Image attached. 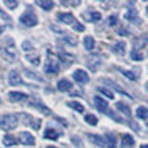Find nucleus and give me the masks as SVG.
<instances>
[{
    "instance_id": "f257e3e1",
    "label": "nucleus",
    "mask_w": 148,
    "mask_h": 148,
    "mask_svg": "<svg viewBox=\"0 0 148 148\" xmlns=\"http://www.w3.org/2000/svg\"><path fill=\"white\" fill-rule=\"evenodd\" d=\"M18 125V116L15 114H7L0 118V129L3 130H14Z\"/></svg>"
},
{
    "instance_id": "f03ea898",
    "label": "nucleus",
    "mask_w": 148,
    "mask_h": 148,
    "mask_svg": "<svg viewBox=\"0 0 148 148\" xmlns=\"http://www.w3.org/2000/svg\"><path fill=\"white\" fill-rule=\"evenodd\" d=\"M56 16L59 18V21L60 22L67 23V25H71L77 32H82V30H84V26L75 21V18H74V15L71 14V12H59Z\"/></svg>"
},
{
    "instance_id": "7ed1b4c3",
    "label": "nucleus",
    "mask_w": 148,
    "mask_h": 148,
    "mask_svg": "<svg viewBox=\"0 0 148 148\" xmlns=\"http://www.w3.org/2000/svg\"><path fill=\"white\" fill-rule=\"evenodd\" d=\"M59 69H60V66H59L58 59L53 55H51V52H48V59L45 62V66H44V71L48 74H56L59 73Z\"/></svg>"
},
{
    "instance_id": "20e7f679",
    "label": "nucleus",
    "mask_w": 148,
    "mask_h": 148,
    "mask_svg": "<svg viewBox=\"0 0 148 148\" xmlns=\"http://www.w3.org/2000/svg\"><path fill=\"white\" fill-rule=\"evenodd\" d=\"M19 21H21V23H23V25L27 27L36 26L37 23H38V19H37L36 14H34L32 10H27L26 12H23V14L19 16Z\"/></svg>"
},
{
    "instance_id": "39448f33",
    "label": "nucleus",
    "mask_w": 148,
    "mask_h": 148,
    "mask_svg": "<svg viewBox=\"0 0 148 148\" xmlns=\"http://www.w3.org/2000/svg\"><path fill=\"white\" fill-rule=\"evenodd\" d=\"M18 140H19V143L23 144V145H34V144H36L34 137H33L29 132H21L18 134Z\"/></svg>"
},
{
    "instance_id": "423d86ee",
    "label": "nucleus",
    "mask_w": 148,
    "mask_h": 148,
    "mask_svg": "<svg viewBox=\"0 0 148 148\" xmlns=\"http://www.w3.org/2000/svg\"><path fill=\"white\" fill-rule=\"evenodd\" d=\"M73 78H74V81H77L79 84H86V82H89V75H88V73H85L84 70H81V69L74 71Z\"/></svg>"
},
{
    "instance_id": "0eeeda50",
    "label": "nucleus",
    "mask_w": 148,
    "mask_h": 148,
    "mask_svg": "<svg viewBox=\"0 0 148 148\" xmlns=\"http://www.w3.org/2000/svg\"><path fill=\"white\" fill-rule=\"evenodd\" d=\"M8 82H10V85L16 86V85H22V84H23V79H22L21 74L18 73L16 70H11L10 74H8Z\"/></svg>"
},
{
    "instance_id": "6e6552de",
    "label": "nucleus",
    "mask_w": 148,
    "mask_h": 148,
    "mask_svg": "<svg viewBox=\"0 0 148 148\" xmlns=\"http://www.w3.org/2000/svg\"><path fill=\"white\" fill-rule=\"evenodd\" d=\"M147 42H148V34H144V36L137 37V38L134 40V42H133V45H134V51L144 48L145 45H147Z\"/></svg>"
},
{
    "instance_id": "1a4fd4ad",
    "label": "nucleus",
    "mask_w": 148,
    "mask_h": 148,
    "mask_svg": "<svg viewBox=\"0 0 148 148\" xmlns=\"http://www.w3.org/2000/svg\"><path fill=\"white\" fill-rule=\"evenodd\" d=\"M22 116H23V121L26 125H32V127L36 130L40 127V123H41L40 119H34V118H32V115H27V114H22Z\"/></svg>"
},
{
    "instance_id": "9d476101",
    "label": "nucleus",
    "mask_w": 148,
    "mask_h": 148,
    "mask_svg": "<svg viewBox=\"0 0 148 148\" xmlns=\"http://www.w3.org/2000/svg\"><path fill=\"white\" fill-rule=\"evenodd\" d=\"M8 99H10V101H14V103L23 101L27 99V95L22 93V92H8Z\"/></svg>"
},
{
    "instance_id": "9b49d317",
    "label": "nucleus",
    "mask_w": 148,
    "mask_h": 148,
    "mask_svg": "<svg viewBox=\"0 0 148 148\" xmlns=\"http://www.w3.org/2000/svg\"><path fill=\"white\" fill-rule=\"evenodd\" d=\"M95 104H96V108L100 111V112H108V104H107V101L103 100L101 97L96 96L95 97Z\"/></svg>"
},
{
    "instance_id": "f8f14e48",
    "label": "nucleus",
    "mask_w": 148,
    "mask_h": 148,
    "mask_svg": "<svg viewBox=\"0 0 148 148\" xmlns=\"http://www.w3.org/2000/svg\"><path fill=\"white\" fill-rule=\"evenodd\" d=\"M125 18H126L129 22H133V23H140V18H138V14L137 11L134 10V8H130V10L127 11L126 14H125Z\"/></svg>"
},
{
    "instance_id": "ddd939ff",
    "label": "nucleus",
    "mask_w": 148,
    "mask_h": 148,
    "mask_svg": "<svg viewBox=\"0 0 148 148\" xmlns=\"http://www.w3.org/2000/svg\"><path fill=\"white\" fill-rule=\"evenodd\" d=\"M73 88V84L70 82L69 79H59L58 82V89L60 90V92H69L70 89Z\"/></svg>"
},
{
    "instance_id": "4468645a",
    "label": "nucleus",
    "mask_w": 148,
    "mask_h": 148,
    "mask_svg": "<svg viewBox=\"0 0 148 148\" xmlns=\"http://www.w3.org/2000/svg\"><path fill=\"white\" fill-rule=\"evenodd\" d=\"M88 137L90 138L92 143H95L96 145H99V147H106L107 145L106 138H103L101 136H99V134H88Z\"/></svg>"
},
{
    "instance_id": "2eb2a0df",
    "label": "nucleus",
    "mask_w": 148,
    "mask_h": 148,
    "mask_svg": "<svg viewBox=\"0 0 148 148\" xmlns=\"http://www.w3.org/2000/svg\"><path fill=\"white\" fill-rule=\"evenodd\" d=\"M36 3L41 7L42 10H45V11L52 10L53 5H55V3H53V1H51V0H37Z\"/></svg>"
},
{
    "instance_id": "dca6fc26",
    "label": "nucleus",
    "mask_w": 148,
    "mask_h": 148,
    "mask_svg": "<svg viewBox=\"0 0 148 148\" xmlns=\"http://www.w3.org/2000/svg\"><path fill=\"white\" fill-rule=\"evenodd\" d=\"M59 137V133L52 129V127H48L47 130L44 132V138H47V140H56Z\"/></svg>"
},
{
    "instance_id": "f3484780",
    "label": "nucleus",
    "mask_w": 148,
    "mask_h": 148,
    "mask_svg": "<svg viewBox=\"0 0 148 148\" xmlns=\"http://www.w3.org/2000/svg\"><path fill=\"white\" fill-rule=\"evenodd\" d=\"M133 144H134V140L130 134H123L122 136V147L126 148V147H133Z\"/></svg>"
},
{
    "instance_id": "a211bd4d",
    "label": "nucleus",
    "mask_w": 148,
    "mask_h": 148,
    "mask_svg": "<svg viewBox=\"0 0 148 148\" xmlns=\"http://www.w3.org/2000/svg\"><path fill=\"white\" fill-rule=\"evenodd\" d=\"M116 108L121 111L122 114H125L126 116H130V114H132V111H130V108H129V106H126L125 103H116Z\"/></svg>"
},
{
    "instance_id": "6ab92c4d",
    "label": "nucleus",
    "mask_w": 148,
    "mask_h": 148,
    "mask_svg": "<svg viewBox=\"0 0 148 148\" xmlns=\"http://www.w3.org/2000/svg\"><path fill=\"white\" fill-rule=\"evenodd\" d=\"M84 45L88 51H92V49L95 48V40H93V37H90V36L85 37L84 38Z\"/></svg>"
},
{
    "instance_id": "aec40b11",
    "label": "nucleus",
    "mask_w": 148,
    "mask_h": 148,
    "mask_svg": "<svg viewBox=\"0 0 148 148\" xmlns=\"http://www.w3.org/2000/svg\"><path fill=\"white\" fill-rule=\"evenodd\" d=\"M3 144H4L5 147H10V145H15L16 144V140L11 134H5L4 137H3Z\"/></svg>"
},
{
    "instance_id": "412c9836",
    "label": "nucleus",
    "mask_w": 148,
    "mask_h": 148,
    "mask_svg": "<svg viewBox=\"0 0 148 148\" xmlns=\"http://www.w3.org/2000/svg\"><path fill=\"white\" fill-rule=\"evenodd\" d=\"M106 140H107V147L108 148H115L116 145V138L114 134H111V133H108L106 136Z\"/></svg>"
},
{
    "instance_id": "4be33fe9",
    "label": "nucleus",
    "mask_w": 148,
    "mask_h": 148,
    "mask_svg": "<svg viewBox=\"0 0 148 148\" xmlns=\"http://www.w3.org/2000/svg\"><path fill=\"white\" fill-rule=\"evenodd\" d=\"M86 19L90 22H97V21H100L101 19V15H100V12H96V11H92V12H89V14H86Z\"/></svg>"
},
{
    "instance_id": "5701e85b",
    "label": "nucleus",
    "mask_w": 148,
    "mask_h": 148,
    "mask_svg": "<svg viewBox=\"0 0 148 148\" xmlns=\"http://www.w3.org/2000/svg\"><path fill=\"white\" fill-rule=\"evenodd\" d=\"M112 49H114V52L119 53V55H123V53H125V42H123V41L116 42Z\"/></svg>"
},
{
    "instance_id": "b1692460",
    "label": "nucleus",
    "mask_w": 148,
    "mask_h": 148,
    "mask_svg": "<svg viewBox=\"0 0 148 148\" xmlns=\"http://www.w3.org/2000/svg\"><path fill=\"white\" fill-rule=\"evenodd\" d=\"M67 106L74 108L75 111H78V112H84V106H82L81 103H78V101H69Z\"/></svg>"
},
{
    "instance_id": "393cba45",
    "label": "nucleus",
    "mask_w": 148,
    "mask_h": 148,
    "mask_svg": "<svg viewBox=\"0 0 148 148\" xmlns=\"http://www.w3.org/2000/svg\"><path fill=\"white\" fill-rule=\"evenodd\" d=\"M136 115H137L138 118H141V119H145L148 116V110L145 107H138L137 111H136Z\"/></svg>"
},
{
    "instance_id": "a878e982",
    "label": "nucleus",
    "mask_w": 148,
    "mask_h": 148,
    "mask_svg": "<svg viewBox=\"0 0 148 148\" xmlns=\"http://www.w3.org/2000/svg\"><path fill=\"white\" fill-rule=\"evenodd\" d=\"M33 107H36L38 111H41L42 114H51V110L47 108V107H44V104H40V103H32Z\"/></svg>"
},
{
    "instance_id": "bb28decb",
    "label": "nucleus",
    "mask_w": 148,
    "mask_h": 148,
    "mask_svg": "<svg viewBox=\"0 0 148 148\" xmlns=\"http://www.w3.org/2000/svg\"><path fill=\"white\" fill-rule=\"evenodd\" d=\"M85 122H88L89 125H97V118L93 114H88L85 115Z\"/></svg>"
},
{
    "instance_id": "cd10ccee",
    "label": "nucleus",
    "mask_w": 148,
    "mask_h": 148,
    "mask_svg": "<svg viewBox=\"0 0 148 148\" xmlns=\"http://www.w3.org/2000/svg\"><path fill=\"white\" fill-rule=\"evenodd\" d=\"M130 58H132L133 60H143L144 56H143V53L141 52H138V51H134V49H133L132 52H130Z\"/></svg>"
},
{
    "instance_id": "c85d7f7f",
    "label": "nucleus",
    "mask_w": 148,
    "mask_h": 148,
    "mask_svg": "<svg viewBox=\"0 0 148 148\" xmlns=\"http://www.w3.org/2000/svg\"><path fill=\"white\" fill-rule=\"evenodd\" d=\"M4 4L7 5V8H10V10H15L16 7H18V1H15V0H5Z\"/></svg>"
},
{
    "instance_id": "c756f323",
    "label": "nucleus",
    "mask_w": 148,
    "mask_h": 148,
    "mask_svg": "<svg viewBox=\"0 0 148 148\" xmlns=\"http://www.w3.org/2000/svg\"><path fill=\"white\" fill-rule=\"evenodd\" d=\"M119 71H121V73L123 74L125 77H127L129 79H133V81H134V79H137V75H136V74H133L132 71H127V70H122V69H119Z\"/></svg>"
},
{
    "instance_id": "7c9ffc66",
    "label": "nucleus",
    "mask_w": 148,
    "mask_h": 148,
    "mask_svg": "<svg viewBox=\"0 0 148 148\" xmlns=\"http://www.w3.org/2000/svg\"><path fill=\"white\" fill-rule=\"evenodd\" d=\"M99 90H100L103 95H106L108 99H114V95H112V92H110V90H107L106 88H99Z\"/></svg>"
},
{
    "instance_id": "2f4dec72",
    "label": "nucleus",
    "mask_w": 148,
    "mask_h": 148,
    "mask_svg": "<svg viewBox=\"0 0 148 148\" xmlns=\"http://www.w3.org/2000/svg\"><path fill=\"white\" fill-rule=\"evenodd\" d=\"M22 47H23V49H25V51H30V49L33 48V45H32V44H30L29 41H23Z\"/></svg>"
},
{
    "instance_id": "473e14b6",
    "label": "nucleus",
    "mask_w": 148,
    "mask_h": 148,
    "mask_svg": "<svg viewBox=\"0 0 148 148\" xmlns=\"http://www.w3.org/2000/svg\"><path fill=\"white\" fill-rule=\"evenodd\" d=\"M115 23H116V16L115 15H111L110 18H108V25H110V26H114Z\"/></svg>"
},
{
    "instance_id": "72a5a7b5",
    "label": "nucleus",
    "mask_w": 148,
    "mask_h": 148,
    "mask_svg": "<svg viewBox=\"0 0 148 148\" xmlns=\"http://www.w3.org/2000/svg\"><path fill=\"white\" fill-rule=\"evenodd\" d=\"M116 33H119V34H127V32H125V30H121V29H116Z\"/></svg>"
},
{
    "instance_id": "f704fd0d",
    "label": "nucleus",
    "mask_w": 148,
    "mask_h": 148,
    "mask_svg": "<svg viewBox=\"0 0 148 148\" xmlns=\"http://www.w3.org/2000/svg\"><path fill=\"white\" fill-rule=\"evenodd\" d=\"M3 30H4V26H1V25H0V34L3 33Z\"/></svg>"
},
{
    "instance_id": "c9c22d12",
    "label": "nucleus",
    "mask_w": 148,
    "mask_h": 148,
    "mask_svg": "<svg viewBox=\"0 0 148 148\" xmlns=\"http://www.w3.org/2000/svg\"><path fill=\"white\" fill-rule=\"evenodd\" d=\"M140 148H148V144H143V145H141Z\"/></svg>"
},
{
    "instance_id": "e433bc0d",
    "label": "nucleus",
    "mask_w": 148,
    "mask_h": 148,
    "mask_svg": "<svg viewBox=\"0 0 148 148\" xmlns=\"http://www.w3.org/2000/svg\"><path fill=\"white\" fill-rule=\"evenodd\" d=\"M47 148H56V147H47Z\"/></svg>"
},
{
    "instance_id": "4c0bfd02",
    "label": "nucleus",
    "mask_w": 148,
    "mask_h": 148,
    "mask_svg": "<svg viewBox=\"0 0 148 148\" xmlns=\"http://www.w3.org/2000/svg\"><path fill=\"white\" fill-rule=\"evenodd\" d=\"M147 90H148V82H147Z\"/></svg>"
},
{
    "instance_id": "58836bf2",
    "label": "nucleus",
    "mask_w": 148,
    "mask_h": 148,
    "mask_svg": "<svg viewBox=\"0 0 148 148\" xmlns=\"http://www.w3.org/2000/svg\"><path fill=\"white\" fill-rule=\"evenodd\" d=\"M147 12H148V7H147Z\"/></svg>"
},
{
    "instance_id": "ea45409f",
    "label": "nucleus",
    "mask_w": 148,
    "mask_h": 148,
    "mask_svg": "<svg viewBox=\"0 0 148 148\" xmlns=\"http://www.w3.org/2000/svg\"><path fill=\"white\" fill-rule=\"evenodd\" d=\"M147 126H148V121H147Z\"/></svg>"
}]
</instances>
